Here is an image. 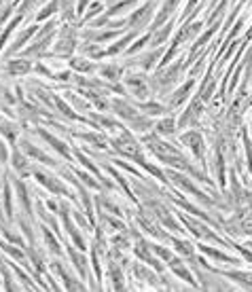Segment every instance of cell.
<instances>
[{
  "label": "cell",
  "instance_id": "obj_1",
  "mask_svg": "<svg viewBox=\"0 0 252 292\" xmlns=\"http://www.w3.org/2000/svg\"><path fill=\"white\" fill-rule=\"evenodd\" d=\"M153 6H155V2H149V4H144L142 9H138L134 15L129 17V26H134V28H138V26H142V24H146V21L151 19V13H153Z\"/></svg>",
  "mask_w": 252,
  "mask_h": 292
},
{
  "label": "cell",
  "instance_id": "obj_2",
  "mask_svg": "<svg viewBox=\"0 0 252 292\" xmlns=\"http://www.w3.org/2000/svg\"><path fill=\"white\" fill-rule=\"evenodd\" d=\"M6 70H9L11 76L26 74L28 70H30V62H26V60H11L9 64H6Z\"/></svg>",
  "mask_w": 252,
  "mask_h": 292
},
{
  "label": "cell",
  "instance_id": "obj_3",
  "mask_svg": "<svg viewBox=\"0 0 252 292\" xmlns=\"http://www.w3.org/2000/svg\"><path fill=\"white\" fill-rule=\"evenodd\" d=\"M34 32H36V26H30V28H28V30H24L22 34H19V36H17V40L15 42H13V47H11V51H17V49L19 47H24L26 45V42L28 40H30V36H32V34Z\"/></svg>",
  "mask_w": 252,
  "mask_h": 292
},
{
  "label": "cell",
  "instance_id": "obj_4",
  "mask_svg": "<svg viewBox=\"0 0 252 292\" xmlns=\"http://www.w3.org/2000/svg\"><path fill=\"white\" fill-rule=\"evenodd\" d=\"M131 38H134V34H129V36H125V38H121V40H119L117 42V45H113V47H110L108 49V55H115V53H119V51H121V49H125V47H127V42L131 40Z\"/></svg>",
  "mask_w": 252,
  "mask_h": 292
},
{
  "label": "cell",
  "instance_id": "obj_5",
  "mask_svg": "<svg viewBox=\"0 0 252 292\" xmlns=\"http://www.w3.org/2000/svg\"><path fill=\"white\" fill-rule=\"evenodd\" d=\"M72 68H76V70H81V72H89V70H94V66L89 62H85L83 58H76V60H72Z\"/></svg>",
  "mask_w": 252,
  "mask_h": 292
},
{
  "label": "cell",
  "instance_id": "obj_6",
  "mask_svg": "<svg viewBox=\"0 0 252 292\" xmlns=\"http://www.w3.org/2000/svg\"><path fill=\"white\" fill-rule=\"evenodd\" d=\"M58 4H60V2H58V0H53V2H51V4H47V6H45V9H43V11H40V13H38V19H45V17H49V15H51V13H55V9H58Z\"/></svg>",
  "mask_w": 252,
  "mask_h": 292
},
{
  "label": "cell",
  "instance_id": "obj_7",
  "mask_svg": "<svg viewBox=\"0 0 252 292\" xmlns=\"http://www.w3.org/2000/svg\"><path fill=\"white\" fill-rule=\"evenodd\" d=\"M102 74L106 76V78H119L121 70H119L117 66H106V68H102Z\"/></svg>",
  "mask_w": 252,
  "mask_h": 292
},
{
  "label": "cell",
  "instance_id": "obj_8",
  "mask_svg": "<svg viewBox=\"0 0 252 292\" xmlns=\"http://www.w3.org/2000/svg\"><path fill=\"white\" fill-rule=\"evenodd\" d=\"M170 30H172V26H165L163 30H161L157 36H155V40H153V45H161V42H163L165 38H167V34H170Z\"/></svg>",
  "mask_w": 252,
  "mask_h": 292
},
{
  "label": "cell",
  "instance_id": "obj_9",
  "mask_svg": "<svg viewBox=\"0 0 252 292\" xmlns=\"http://www.w3.org/2000/svg\"><path fill=\"white\" fill-rule=\"evenodd\" d=\"M149 38H151V36H142V38H138V42H136V45L129 49V53H136L138 49H142V47H144V42H149Z\"/></svg>",
  "mask_w": 252,
  "mask_h": 292
},
{
  "label": "cell",
  "instance_id": "obj_10",
  "mask_svg": "<svg viewBox=\"0 0 252 292\" xmlns=\"http://www.w3.org/2000/svg\"><path fill=\"white\" fill-rule=\"evenodd\" d=\"M102 11V4L100 2H94L92 6H89V13H87V19L89 17H94V15H97V13H100Z\"/></svg>",
  "mask_w": 252,
  "mask_h": 292
},
{
  "label": "cell",
  "instance_id": "obj_11",
  "mask_svg": "<svg viewBox=\"0 0 252 292\" xmlns=\"http://www.w3.org/2000/svg\"><path fill=\"white\" fill-rule=\"evenodd\" d=\"M87 2H89V0H81V4H79V11H83V9H85V6H87Z\"/></svg>",
  "mask_w": 252,
  "mask_h": 292
}]
</instances>
